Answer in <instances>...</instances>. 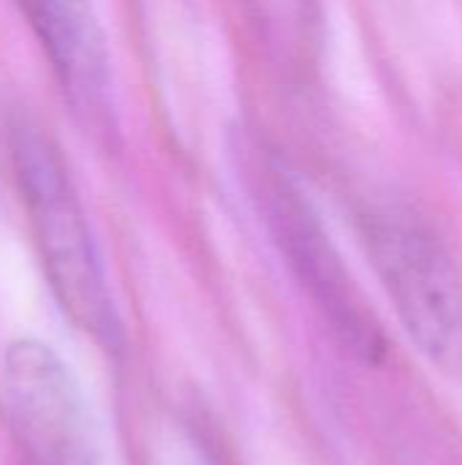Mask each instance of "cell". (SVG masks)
<instances>
[{
  "label": "cell",
  "mask_w": 462,
  "mask_h": 465,
  "mask_svg": "<svg viewBox=\"0 0 462 465\" xmlns=\"http://www.w3.org/2000/svg\"><path fill=\"white\" fill-rule=\"evenodd\" d=\"M11 163L54 300L76 330L101 349L117 351L123 324L57 144L30 120H16L11 125Z\"/></svg>",
  "instance_id": "obj_1"
},
{
  "label": "cell",
  "mask_w": 462,
  "mask_h": 465,
  "mask_svg": "<svg viewBox=\"0 0 462 465\" xmlns=\"http://www.w3.org/2000/svg\"><path fill=\"white\" fill-rule=\"evenodd\" d=\"M362 234L406 335L425 362L462 384V275L455 259L406 215H370Z\"/></svg>",
  "instance_id": "obj_2"
},
{
  "label": "cell",
  "mask_w": 462,
  "mask_h": 465,
  "mask_svg": "<svg viewBox=\"0 0 462 465\" xmlns=\"http://www.w3.org/2000/svg\"><path fill=\"white\" fill-rule=\"evenodd\" d=\"M267 193L278 240L302 286L310 292L338 338L357 357L378 360L384 351V335L378 330V322L373 319L368 302L349 278L340 256L321 232L310 207L283 177H275Z\"/></svg>",
  "instance_id": "obj_3"
},
{
  "label": "cell",
  "mask_w": 462,
  "mask_h": 465,
  "mask_svg": "<svg viewBox=\"0 0 462 465\" xmlns=\"http://www.w3.org/2000/svg\"><path fill=\"white\" fill-rule=\"evenodd\" d=\"M76 114L95 134L114 128L112 60L90 0H16Z\"/></svg>",
  "instance_id": "obj_4"
},
{
  "label": "cell",
  "mask_w": 462,
  "mask_h": 465,
  "mask_svg": "<svg viewBox=\"0 0 462 465\" xmlns=\"http://www.w3.org/2000/svg\"><path fill=\"white\" fill-rule=\"evenodd\" d=\"M5 395L27 444L46 465H93L79 390L60 357L38 341L5 354Z\"/></svg>",
  "instance_id": "obj_5"
},
{
  "label": "cell",
  "mask_w": 462,
  "mask_h": 465,
  "mask_svg": "<svg viewBox=\"0 0 462 465\" xmlns=\"http://www.w3.org/2000/svg\"><path fill=\"white\" fill-rule=\"evenodd\" d=\"M144 452V465H215L204 444L180 422H163L152 428Z\"/></svg>",
  "instance_id": "obj_6"
},
{
  "label": "cell",
  "mask_w": 462,
  "mask_h": 465,
  "mask_svg": "<svg viewBox=\"0 0 462 465\" xmlns=\"http://www.w3.org/2000/svg\"><path fill=\"white\" fill-rule=\"evenodd\" d=\"M259 22L286 44H300L313 22V0H248Z\"/></svg>",
  "instance_id": "obj_7"
}]
</instances>
